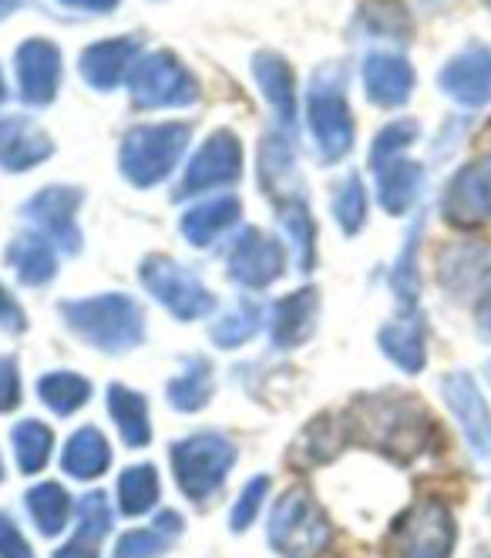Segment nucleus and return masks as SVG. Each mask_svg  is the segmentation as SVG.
Here are the masks:
<instances>
[{"label": "nucleus", "instance_id": "obj_1", "mask_svg": "<svg viewBox=\"0 0 491 558\" xmlns=\"http://www.w3.org/2000/svg\"><path fill=\"white\" fill-rule=\"evenodd\" d=\"M347 437L354 434L360 445L378 448L381 454H391L397 461L421 458L434 437L431 414L400 393H378L360 397V401L344 414Z\"/></svg>", "mask_w": 491, "mask_h": 558}, {"label": "nucleus", "instance_id": "obj_2", "mask_svg": "<svg viewBox=\"0 0 491 558\" xmlns=\"http://www.w3.org/2000/svg\"><path fill=\"white\" fill-rule=\"evenodd\" d=\"M61 316L74 337L105 353L135 350L145 337V313L125 293H98L61 303Z\"/></svg>", "mask_w": 491, "mask_h": 558}, {"label": "nucleus", "instance_id": "obj_3", "mask_svg": "<svg viewBox=\"0 0 491 558\" xmlns=\"http://www.w3.org/2000/svg\"><path fill=\"white\" fill-rule=\"evenodd\" d=\"M189 138H192V129L182 122L139 125L121 138L118 169L135 189H152L179 166L182 151L189 148Z\"/></svg>", "mask_w": 491, "mask_h": 558}, {"label": "nucleus", "instance_id": "obj_4", "mask_svg": "<svg viewBox=\"0 0 491 558\" xmlns=\"http://www.w3.org/2000/svg\"><path fill=\"white\" fill-rule=\"evenodd\" d=\"M334 529L310 492H286L270 511V545L283 558H320L331 548Z\"/></svg>", "mask_w": 491, "mask_h": 558}, {"label": "nucleus", "instance_id": "obj_5", "mask_svg": "<svg viewBox=\"0 0 491 558\" xmlns=\"http://www.w3.org/2000/svg\"><path fill=\"white\" fill-rule=\"evenodd\" d=\"M236 464V445L219 430H199L172 448V471L189 501L213 498Z\"/></svg>", "mask_w": 491, "mask_h": 558}, {"label": "nucleus", "instance_id": "obj_6", "mask_svg": "<svg viewBox=\"0 0 491 558\" xmlns=\"http://www.w3.org/2000/svg\"><path fill=\"white\" fill-rule=\"evenodd\" d=\"M458 542L455 514L441 501H418L397 514L387 532L391 558H452Z\"/></svg>", "mask_w": 491, "mask_h": 558}, {"label": "nucleus", "instance_id": "obj_7", "mask_svg": "<svg viewBox=\"0 0 491 558\" xmlns=\"http://www.w3.org/2000/svg\"><path fill=\"white\" fill-rule=\"evenodd\" d=\"M307 122L316 142V151L326 166L340 162L354 148V114L344 95L340 77H331V68L316 71L307 95Z\"/></svg>", "mask_w": 491, "mask_h": 558}, {"label": "nucleus", "instance_id": "obj_8", "mask_svg": "<svg viewBox=\"0 0 491 558\" xmlns=\"http://www.w3.org/2000/svg\"><path fill=\"white\" fill-rule=\"evenodd\" d=\"M129 98L142 111L189 108L199 101V82L172 51H152L129 74Z\"/></svg>", "mask_w": 491, "mask_h": 558}, {"label": "nucleus", "instance_id": "obj_9", "mask_svg": "<svg viewBox=\"0 0 491 558\" xmlns=\"http://www.w3.org/2000/svg\"><path fill=\"white\" fill-rule=\"evenodd\" d=\"M142 287L166 306L176 320H202L216 310V296L206 290V283L185 266H179L169 256H148L139 269Z\"/></svg>", "mask_w": 491, "mask_h": 558}, {"label": "nucleus", "instance_id": "obj_10", "mask_svg": "<svg viewBox=\"0 0 491 558\" xmlns=\"http://www.w3.org/2000/svg\"><path fill=\"white\" fill-rule=\"evenodd\" d=\"M239 175H242V142L229 129H219V132H213L206 142H202L199 151L192 155V162L185 166V175L179 182L176 198L236 185Z\"/></svg>", "mask_w": 491, "mask_h": 558}, {"label": "nucleus", "instance_id": "obj_11", "mask_svg": "<svg viewBox=\"0 0 491 558\" xmlns=\"http://www.w3.org/2000/svg\"><path fill=\"white\" fill-rule=\"evenodd\" d=\"M81 189L74 185H48L37 195H31L24 203V216L37 226V232L48 239V243L68 256L81 250V229H77V206H81Z\"/></svg>", "mask_w": 491, "mask_h": 558}, {"label": "nucleus", "instance_id": "obj_12", "mask_svg": "<svg viewBox=\"0 0 491 558\" xmlns=\"http://www.w3.org/2000/svg\"><path fill=\"white\" fill-rule=\"evenodd\" d=\"M441 213L452 226L475 229L491 222V155L462 166L441 195Z\"/></svg>", "mask_w": 491, "mask_h": 558}, {"label": "nucleus", "instance_id": "obj_13", "mask_svg": "<svg viewBox=\"0 0 491 558\" xmlns=\"http://www.w3.org/2000/svg\"><path fill=\"white\" fill-rule=\"evenodd\" d=\"M286 253L283 243L263 229H242L229 250V279L246 290H266L283 276Z\"/></svg>", "mask_w": 491, "mask_h": 558}, {"label": "nucleus", "instance_id": "obj_14", "mask_svg": "<svg viewBox=\"0 0 491 558\" xmlns=\"http://www.w3.org/2000/svg\"><path fill=\"white\" fill-rule=\"evenodd\" d=\"M441 393L447 401V411L455 414L471 454L478 461H491V411H488V401L478 390L475 377L465 371H452L441 380Z\"/></svg>", "mask_w": 491, "mask_h": 558}, {"label": "nucleus", "instance_id": "obj_15", "mask_svg": "<svg viewBox=\"0 0 491 558\" xmlns=\"http://www.w3.org/2000/svg\"><path fill=\"white\" fill-rule=\"evenodd\" d=\"M14 68H17V92H21L24 105L45 108L55 101V95L61 88V51L55 41L31 37V41H24L17 48Z\"/></svg>", "mask_w": 491, "mask_h": 558}, {"label": "nucleus", "instance_id": "obj_16", "mask_svg": "<svg viewBox=\"0 0 491 558\" xmlns=\"http://www.w3.org/2000/svg\"><path fill=\"white\" fill-rule=\"evenodd\" d=\"M438 88L462 108H484L491 101V51L471 45L455 54L441 68Z\"/></svg>", "mask_w": 491, "mask_h": 558}, {"label": "nucleus", "instance_id": "obj_17", "mask_svg": "<svg viewBox=\"0 0 491 558\" xmlns=\"http://www.w3.org/2000/svg\"><path fill=\"white\" fill-rule=\"evenodd\" d=\"M363 92L378 108H400L415 92V68L404 54L371 51L363 58Z\"/></svg>", "mask_w": 491, "mask_h": 558}, {"label": "nucleus", "instance_id": "obj_18", "mask_svg": "<svg viewBox=\"0 0 491 558\" xmlns=\"http://www.w3.org/2000/svg\"><path fill=\"white\" fill-rule=\"evenodd\" d=\"M139 54L135 37H108V41H95L77 58L81 82L95 92H115L121 82H129V68Z\"/></svg>", "mask_w": 491, "mask_h": 558}, {"label": "nucleus", "instance_id": "obj_19", "mask_svg": "<svg viewBox=\"0 0 491 558\" xmlns=\"http://www.w3.org/2000/svg\"><path fill=\"white\" fill-rule=\"evenodd\" d=\"M316 313H320V293L303 287L290 296L276 300L270 313V340L279 350H294L307 343L316 330Z\"/></svg>", "mask_w": 491, "mask_h": 558}, {"label": "nucleus", "instance_id": "obj_20", "mask_svg": "<svg viewBox=\"0 0 491 558\" xmlns=\"http://www.w3.org/2000/svg\"><path fill=\"white\" fill-rule=\"evenodd\" d=\"M253 77L270 105V111L276 114V122L283 129H294L297 122V77H294V64L286 61L276 51H260L253 54Z\"/></svg>", "mask_w": 491, "mask_h": 558}, {"label": "nucleus", "instance_id": "obj_21", "mask_svg": "<svg viewBox=\"0 0 491 558\" xmlns=\"http://www.w3.org/2000/svg\"><path fill=\"white\" fill-rule=\"evenodd\" d=\"M260 179H263V192L273 198V206H286V203H300L303 198V185L297 175V158L294 148L283 135H266L260 142Z\"/></svg>", "mask_w": 491, "mask_h": 558}, {"label": "nucleus", "instance_id": "obj_22", "mask_svg": "<svg viewBox=\"0 0 491 558\" xmlns=\"http://www.w3.org/2000/svg\"><path fill=\"white\" fill-rule=\"evenodd\" d=\"M55 142L24 118H0V166L8 172H31L51 158Z\"/></svg>", "mask_w": 491, "mask_h": 558}, {"label": "nucleus", "instance_id": "obj_23", "mask_svg": "<svg viewBox=\"0 0 491 558\" xmlns=\"http://www.w3.org/2000/svg\"><path fill=\"white\" fill-rule=\"evenodd\" d=\"M239 216H242V203L236 195H216V198H206V203L185 209L179 219V229L189 246L206 250L223 232H229L239 222Z\"/></svg>", "mask_w": 491, "mask_h": 558}, {"label": "nucleus", "instance_id": "obj_24", "mask_svg": "<svg viewBox=\"0 0 491 558\" xmlns=\"http://www.w3.org/2000/svg\"><path fill=\"white\" fill-rule=\"evenodd\" d=\"M381 350L387 361H394L407 374H421L428 364V350H424V324L421 313L404 310L397 320L381 327Z\"/></svg>", "mask_w": 491, "mask_h": 558}, {"label": "nucleus", "instance_id": "obj_25", "mask_svg": "<svg viewBox=\"0 0 491 558\" xmlns=\"http://www.w3.org/2000/svg\"><path fill=\"white\" fill-rule=\"evenodd\" d=\"M424 185V166L411 158H394L378 169V203L387 216H404L418 203Z\"/></svg>", "mask_w": 491, "mask_h": 558}, {"label": "nucleus", "instance_id": "obj_26", "mask_svg": "<svg viewBox=\"0 0 491 558\" xmlns=\"http://www.w3.org/2000/svg\"><path fill=\"white\" fill-rule=\"evenodd\" d=\"M61 468L71 477H77V482H95V477H101L111 468V448L105 441V434L95 424L77 427L64 445Z\"/></svg>", "mask_w": 491, "mask_h": 558}, {"label": "nucleus", "instance_id": "obj_27", "mask_svg": "<svg viewBox=\"0 0 491 558\" xmlns=\"http://www.w3.org/2000/svg\"><path fill=\"white\" fill-rule=\"evenodd\" d=\"M8 266L17 272L24 287H45L58 276V253L45 235H17L8 250Z\"/></svg>", "mask_w": 491, "mask_h": 558}, {"label": "nucleus", "instance_id": "obj_28", "mask_svg": "<svg viewBox=\"0 0 491 558\" xmlns=\"http://www.w3.org/2000/svg\"><path fill=\"white\" fill-rule=\"evenodd\" d=\"M108 411H111V421L121 434V441H125L129 448H145L152 441L148 401L139 390L111 384L108 387Z\"/></svg>", "mask_w": 491, "mask_h": 558}, {"label": "nucleus", "instance_id": "obj_29", "mask_svg": "<svg viewBox=\"0 0 491 558\" xmlns=\"http://www.w3.org/2000/svg\"><path fill=\"white\" fill-rule=\"evenodd\" d=\"M491 256L481 246H452L441 253V266H438V279L444 283V290L452 296H465L468 290H475L481 279L488 276Z\"/></svg>", "mask_w": 491, "mask_h": 558}, {"label": "nucleus", "instance_id": "obj_30", "mask_svg": "<svg viewBox=\"0 0 491 558\" xmlns=\"http://www.w3.org/2000/svg\"><path fill=\"white\" fill-rule=\"evenodd\" d=\"M182 535V518L179 511H158V518L152 522V529H135L125 532L115 542L111 558H158L176 538Z\"/></svg>", "mask_w": 491, "mask_h": 558}, {"label": "nucleus", "instance_id": "obj_31", "mask_svg": "<svg viewBox=\"0 0 491 558\" xmlns=\"http://www.w3.org/2000/svg\"><path fill=\"white\" fill-rule=\"evenodd\" d=\"M24 501H27L31 522L37 525V532H40V535L55 538V535H61V532L68 529L74 505H71V495H68L58 482L34 485V488L27 492V498H24Z\"/></svg>", "mask_w": 491, "mask_h": 558}, {"label": "nucleus", "instance_id": "obj_32", "mask_svg": "<svg viewBox=\"0 0 491 558\" xmlns=\"http://www.w3.org/2000/svg\"><path fill=\"white\" fill-rule=\"evenodd\" d=\"M166 397L176 411H185V414L202 411L213 397V364L206 356H189L182 374L176 380H169Z\"/></svg>", "mask_w": 491, "mask_h": 558}, {"label": "nucleus", "instance_id": "obj_33", "mask_svg": "<svg viewBox=\"0 0 491 558\" xmlns=\"http://www.w3.org/2000/svg\"><path fill=\"white\" fill-rule=\"evenodd\" d=\"M37 397L45 401L48 411L68 417L92 401V384L74 371H51L37 380Z\"/></svg>", "mask_w": 491, "mask_h": 558}, {"label": "nucleus", "instance_id": "obj_34", "mask_svg": "<svg viewBox=\"0 0 491 558\" xmlns=\"http://www.w3.org/2000/svg\"><path fill=\"white\" fill-rule=\"evenodd\" d=\"M14 441V454H17V468L24 474H37L45 471L48 461H51V451H55V430L48 424H40L34 417L21 421L11 434Z\"/></svg>", "mask_w": 491, "mask_h": 558}, {"label": "nucleus", "instance_id": "obj_35", "mask_svg": "<svg viewBox=\"0 0 491 558\" xmlns=\"http://www.w3.org/2000/svg\"><path fill=\"white\" fill-rule=\"evenodd\" d=\"M161 495L158 471L152 464H132L118 477V508L121 514H145Z\"/></svg>", "mask_w": 491, "mask_h": 558}, {"label": "nucleus", "instance_id": "obj_36", "mask_svg": "<svg viewBox=\"0 0 491 558\" xmlns=\"http://www.w3.org/2000/svg\"><path fill=\"white\" fill-rule=\"evenodd\" d=\"M279 213V222L290 235V246H294V259L303 272H310L316 266V226H313V216L307 209V198L300 203H286V206H276Z\"/></svg>", "mask_w": 491, "mask_h": 558}, {"label": "nucleus", "instance_id": "obj_37", "mask_svg": "<svg viewBox=\"0 0 491 558\" xmlns=\"http://www.w3.org/2000/svg\"><path fill=\"white\" fill-rule=\"evenodd\" d=\"M260 327H263V310L250 300H239L213 324V340L223 350H236L242 343H250L260 333Z\"/></svg>", "mask_w": 491, "mask_h": 558}, {"label": "nucleus", "instance_id": "obj_38", "mask_svg": "<svg viewBox=\"0 0 491 558\" xmlns=\"http://www.w3.org/2000/svg\"><path fill=\"white\" fill-rule=\"evenodd\" d=\"M357 24L367 34L391 37V41H407L411 37V21H407V11L397 0H371V4H363Z\"/></svg>", "mask_w": 491, "mask_h": 558}, {"label": "nucleus", "instance_id": "obj_39", "mask_svg": "<svg viewBox=\"0 0 491 558\" xmlns=\"http://www.w3.org/2000/svg\"><path fill=\"white\" fill-rule=\"evenodd\" d=\"M331 209H334L337 226H340L347 235H357V232L363 229V222H367V189H363L360 175L350 172L347 179L337 182Z\"/></svg>", "mask_w": 491, "mask_h": 558}, {"label": "nucleus", "instance_id": "obj_40", "mask_svg": "<svg viewBox=\"0 0 491 558\" xmlns=\"http://www.w3.org/2000/svg\"><path fill=\"white\" fill-rule=\"evenodd\" d=\"M418 122L415 118H400V122H391L378 132L374 145H371V169L378 172L381 166L394 162V158H400V151L407 145H415L418 142Z\"/></svg>", "mask_w": 491, "mask_h": 558}, {"label": "nucleus", "instance_id": "obj_41", "mask_svg": "<svg viewBox=\"0 0 491 558\" xmlns=\"http://www.w3.org/2000/svg\"><path fill=\"white\" fill-rule=\"evenodd\" d=\"M415 256H418V229L407 235V246L391 272V287L400 300V310H415L418 303V266H415Z\"/></svg>", "mask_w": 491, "mask_h": 558}, {"label": "nucleus", "instance_id": "obj_42", "mask_svg": "<svg viewBox=\"0 0 491 558\" xmlns=\"http://www.w3.org/2000/svg\"><path fill=\"white\" fill-rule=\"evenodd\" d=\"M77 529L81 535H92L98 542H105V535L111 532V508L108 498L101 492H88L85 498H77Z\"/></svg>", "mask_w": 491, "mask_h": 558}, {"label": "nucleus", "instance_id": "obj_43", "mask_svg": "<svg viewBox=\"0 0 491 558\" xmlns=\"http://www.w3.org/2000/svg\"><path fill=\"white\" fill-rule=\"evenodd\" d=\"M266 492H270V477H263V474L253 477V482L239 492V498L232 505V514H229V529L232 532H246L256 522L263 505H266Z\"/></svg>", "mask_w": 491, "mask_h": 558}, {"label": "nucleus", "instance_id": "obj_44", "mask_svg": "<svg viewBox=\"0 0 491 558\" xmlns=\"http://www.w3.org/2000/svg\"><path fill=\"white\" fill-rule=\"evenodd\" d=\"M21 404V374L14 356H0V414H11Z\"/></svg>", "mask_w": 491, "mask_h": 558}, {"label": "nucleus", "instance_id": "obj_45", "mask_svg": "<svg viewBox=\"0 0 491 558\" xmlns=\"http://www.w3.org/2000/svg\"><path fill=\"white\" fill-rule=\"evenodd\" d=\"M0 558H34L27 538L14 525V518L0 511Z\"/></svg>", "mask_w": 491, "mask_h": 558}, {"label": "nucleus", "instance_id": "obj_46", "mask_svg": "<svg viewBox=\"0 0 491 558\" xmlns=\"http://www.w3.org/2000/svg\"><path fill=\"white\" fill-rule=\"evenodd\" d=\"M0 327L8 333H21L27 327V316H24V306L8 293V287L0 283Z\"/></svg>", "mask_w": 491, "mask_h": 558}, {"label": "nucleus", "instance_id": "obj_47", "mask_svg": "<svg viewBox=\"0 0 491 558\" xmlns=\"http://www.w3.org/2000/svg\"><path fill=\"white\" fill-rule=\"evenodd\" d=\"M98 551H101V542L98 538L74 532V538L55 551V558H98Z\"/></svg>", "mask_w": 491, "mask_h": 558}, {"label": "nucleus", "instance_id": "obj_48", "mask_svg": "<svg viewBox=\"0 0 491 558\" xmlns=\"http://www.w3.org/2000/svg\"><path fill=\"white\" fill-rule=\"evenodd\" d=\"M58 4H64L71 11H85V14H111L121 0H58Z\"/></svg>", "mask_w": 491, "mask_h": 558}, {"label": "nucleus", "instance_id": "obj_49", "mask_svg": "<svg viewBox=\"0 0 491 558\" xmlns=\"http://www.w3.org/2000/svg\"><path fill=\"white\" fill-rule=\"evenodd\" d=\"M478 330H481L484 340H491V290L478 303Z\"/></svg>", "mask_w": 491, "mask_h": 558}, {"label": "nucleus", "instance_id": "obj_50", "mask_svg": "<svg viewBox=\"0 0 491 558\" xmlns=\"http://www.w3.org/2000/svg\"><path fill=\"white\" fill-rule=\"evenodd\" d=\"M14 8H17V0H0V21H4Z\"/></svg>", "mask_w": 491, "mask_h": 558}, {"label": "nucleus", "instance_id": "obj_51", "mask_svg": "<svg viewBox=\"0 0 491 558\" xmlns=\"http://www.w3.org/2000/svg\"><path fill=\"white\" fill-rule=\"evenodd\" d=\"M475 558H491V548H478V551H475Z\"/></svg>", "mask_w": 491, "mask_h": 558}, {"label": "nucleus", "instance_id": "obj_52", "mask_svg": "<svg viewBox=\"0 0 491 558\" xmlns=\"http://www.w3.org/2000/svg\"><path fill=\"white\" fill-rule=\"evenodd\" d=\"M4 95H8V92H4V77H0V101H4Z\"/></svg>", "mask_w": 491, "mask_h": 558}, {"label": "nucleus", "instance_id": "obj_53", "mask_svg": "<svg viewBox=\"0 0 491 558\" xmlns=\"http://www.w3.org/2000/svg\"><path fill=\"white\" fill-rule=\"evenodd\" d=\"M0 482H4V464H0Z\"/></svg>", "mask_w": 491, "mask_h": 558}, {"label": "nucleus", "instance_id": "obj_54", "mask_svg": "<svg viewBox=\"0 0 491 558\" xmlns=\"http://www.w3.org/2000/svg\"><path fill=\"white\" fill-rule=\"evenodd\" d=\"M484 371H488V380H491V361H488V367H484Z\"/></svg>", "mask_w": 491, "mask_h": 558}, {"label": "nucleus", "instance_id": "obj_55", "mask_svg": "<svg viewBox=\"0 0 491 558\" xmlns=\"http://www.w3.org/2000/svg\"><path fill=\"white\" fill-rule=\"evenodd\" d=\"M484 4H488V8H491V0H484Z\"/></svg>", "mask_w": 491, "mask_h": 558}, {"label": "nucleus", "instance_id": "obj_56", "mask_svg": "<svg viewBox=\"0 0 491 558\" xmlns=\"http://www.w3.org/2000/svg\"><path fill=\"white\" fill-rule=\"evenodd\" d=\"M488 511H491V501H488Z\"/></svg>", "mask_w": 491, "mask_h": 558}]
</instances>
